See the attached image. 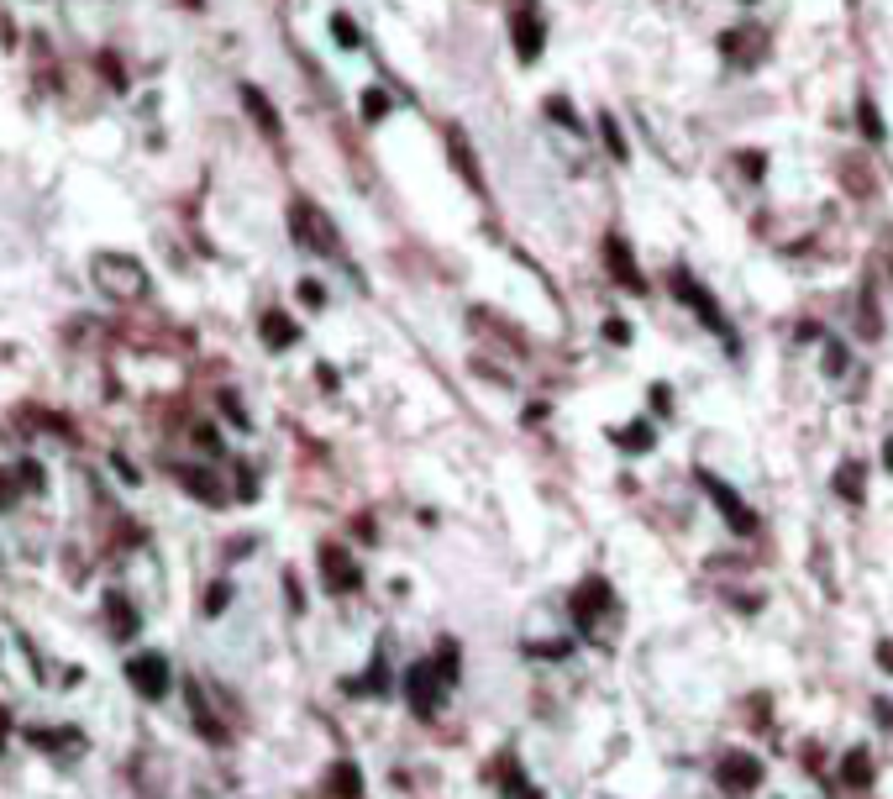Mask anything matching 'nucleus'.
Wrapping results in <instances>:
<instances>
[{
	"mask_svg": "<svg viewBox=\"0 0 893 799\" xmlns=\"http://www.w3.org/2000/svg\"><path fill=\"white\" fill-rule=\"evenodd\" d=\"M95 285H101V295L132 305V300L148 295V269H142L137 258H126V253H101V258H95Z\"/></svg>",
	"mask_w": 893,
	"mask_h": 799,
	"instance_id": "nucleus-1",
	"label": "nucleus"
},
{
	"mask_svg": "<svg viewBox=\"0 0 893 799\" xmlns=\"http://www.w3.org/2000/svg\"><path fill=\"white\" fill-rule=\"evenodd\" d=\"M289 227H294V242H300V247H310V253H321V258H336V253H342L332 216H326L316 200H294V206H289Z\"/></svg>",
	"mask_w": 893,
	"mask_h": 799,
	"instance_id": "nucleus-2",
	"label": "nucleus"
},
{
	"mask_svg": "<svg viewBox=\"0 0 893 799\" xmlns=\"http://www.w3.org/2000/svg\"><path fill=\"white\" fill-rule=\"evenodd\" d=\"M699 484H704V495L715 500V511L730 521V531H736V537H752V531H757V515H752V505H746V500L730 489L726 479H715L710 468H699Z\"/></svg>",
	"mask_w": 893,
	"mask_h": 799,
	"instance_id": "nucleus-3",
	"label": "nucleus"
},
{
	"mask_svg": "<svg viewBox=\"0 0 893 799\" xmlns=\"http://www.w3.org/2000/svg\"><path fill=\"white\" fill-rule=\"evenodd\" d=\"M672 295H678V300H683V305H688V311H694V316L710 327V332H720V337H726V311L715 305V295L699 285L688 269H672Z\"/></svg>",
	"mask_w": 893,
	"mask_h": 799,
	"instance_id": "nucleus-4",
	"label": "nucleus"
},
{
	"mask_svg": "<svg viewBox=\"0 0 893 799\" xmlns=\"http://www.w3.org/2000/svg\"><path fill=\"white\" fill-rule=\"evenodd\" d=\"M126 684L137 689L142 699H164L168 694V658H158V652L126 658Z\"/></svg>",
	"mask_w": 893,
	"mask_h": 799,
	"instance_id": "nucleus-5",
	"label": "nucleus"
},
{
	"mask_svg": "<svg viewBox=\"0 0 893 799\" xmlns=\"http://www.w3.org/2000/svg\"><path fill=\"white\" fill-rule=\"evenodd\" d=\"M442 674H437V663H415L410 674H405V694H410V710L415 715H437V705H442Z\"/></svg>",
	"mask_w": 893,
	"mask_h": 799,
	"instance_id": "nucleus-6",
	"label": "nucleus"
},
{
	"mask_svg": "<svg viewBox=\"0 0 893 799\" xmlns=\"http://www.w3.org/2000/svg\"><path fill=\"white\" fill-rule=\"evenodd\" d=\"M715 779H720L726 789H736V795H746V789H757V784H762V763H757L752 752H720Z\"/></svg>",
	"mask_w": 893,
	"mask_h": 799,
	"instance_id": "nucleus-7",
	"label": "nucleus"
},
{
	"mask_svg": "<svg viewBox=\"0 0 893 799\" xmlns=\"http://www.w3.org/2000/svg\"><path fill=\"white\" fill-rule=\"evenodd\" d=\"M610 610V584L605 578H583L578 589H573V621L583 631H594V621Z\"/></svg>",
	"mask_w": 893,
	"mask_h": 799,
	"instance_id": "nucleus-8",
	"label": "nucleus"
},
{
	"mask_svg": "<svg viewBox=\"0 0 893 799\" xmlns=\"http://www.w3.org/2000/svg\"><path fill=\"white\" fill-rule=\"evenodd\" d=\"M510 43H515V53L526 58V63H536L542 48H547V27H542V16H536V11H515V16H510Z\"/></svg>",
	"mask_w": 893,
	"mask_h": 799,
	"instance_id": "nucleus-9",
	"label": "nucleus"
},
{
	"mask_svg": "<svg viewBox=\"0 0 893 799\" xmlns=\"http://www.w3.org/2000/svg\"><path fill=\"white\" fill-rule=\"evenodd\" d=\"M321 569H326V589H332V594H352V589L363 584L358 563H352V558H347L336 542H326V547H321Z\"/></svg>",
	"mask_w": 893,
	"mask_h": 799,
	"instance_id": "nucleus-10",
	"label": "nucleus"
},
{
	"mask_svg": "<svg viewBox=\"0 0 893 799\" xmlns=\"http://www.w3.org/2000/svg\"><path fill=\"white\" fill-rule=\"evenodd\" d=\"M605 263H610V274H615V285L620 289H647V279H641V269H636V258H631V247L620 242V237H605Z\"/></svg>",
	"mask_w": 893,
	"mask_h": 799,
	"instance_id": "nucleus-11",
	"label": "nucleus"
},
{
	"mask_svg": "<svg viewBox=\"0 0 893 799\" xmlns=\"http://www.w3.org/2000/svg\"><path fill=\"white\" fill-rule=\"evenodd\" d=\"M242 106H247V116L263 126V137H269V142H279V137H284V132H279V116H274L269 95H263L258 85H242Z\"/></svg>",
	"mask_w": 893,
	"mask_h": 799,
	"instance_id": "nucleus-12",
	"label": "nucleus"
},
{
	"mask_svg": "<svg viewBox=\"0 0 893 799\" xmlns=\"http://www.w3.org/2000/svg\"><path fill=\"white\" fill-rule=\"evenodd\" d=\"M258 337L274 347V352H284V347H294V343H300V321H289L284 311H269V316L258 321Z\"/></svg>",
	"mask_w": 893,
	"mask_h": 799,
	"instance_id": "nucleus-13",
	"label": "nucleus"
},
{
	"mask_svg": "<svg viewBox=\"0 0 893 799\" xmlns=\"http://www.w3.org/2000/svg\"><path fill=\"white\" fill-rule=\"evenodd\" d=\"M841 784H846V789H873V757H867L862 747H851V752L841 757Z\"/></svg>",
	"mask_w": 893,
	"mask_h": 799,
	"instance_id": "nucleus-14",
	"label": "nucleus"
},
{
	"mask_svg": "<svg viewBox=\"0 0 893 799\" xmlns=\"http://www.w3.org/2000/svg\"><path fill=\"white\" fill-rule=\"evenodd\" d=\"M332 795H342V799L363 795V773H358L352 763H336V768H332Z\"/></svg>",
	"mask_w": 893,
	"mask_h": 799,
	"instance_id": "nucleus-15",
	"label": "nucleus"
},
{
	"mask_svg": "<svg viewBox=\"0 0 893 799\" xmlns=\"http://www.w3.org/2000/svg\"><path fill=\"white\" fill-rule=\"evenodd\" d=\"M836 495H841V500H851V505L862 500V463H857V457H851V463H841V473H836Z\"/></svg>",
	"mask_w": 893,
	"mask_h": 799,
	"instance_id": "nucleus-16",
	"label": "nucleus"
},
{
	"mask_svg": "<svg viewBox=\"0 0 893 799\" xmlns=\"http://www.w3.org/2000/svg\"><path fill=\"white\" fill-rule=\"evenodd\" d=\"M106 616H111V631H116V636H137V616H132V605H126L121 594H111V600H106Z\"/></svg>",
	"mask_w": 893,
	"mask_h": 799,
	"instance_id": "nucleus-17",
	"label": "nucleus"
},
{
	"mask_svg": "<svg viewBox=\"0 0 893 799\" xmlns=\"http://www.w3.org/2000/svg\"><path fill=\"white\" fill-rule=\"evenodd\" d=\"M857 121H862V137H867V142H883V137H889V126H883V116H878L873 101H862V106H857Z\"/></svg>",
	"mask_w": 893,
	"mask_h": 799,
	"instance_id": "nucleus-18",
	"label": "nucleus"
},
{
	"mask_svg": "<svg viewBox=\"0 0 893 799\" xmlns=\"http://www.w3.org/2000/svg\"><path fill=\"white\" fill-rule=\"evenodd\" d=\"M615 442H620L625 453H647V448H652V426H647V421H636V426L615 432Z\"/></svg>",
	"mask_w": 893,
	"mask_h": 799,
	"instance_id": "nucleus-19",
	"label": "nucleus"
},
{
	"mask_svg": "<svg viewBox=\"0 0 893 799\" xmlns=\"http://www.w3.org/2000/svg\"><path fill=\"white\" fill-rule=\"evenodd\" d=\"M431 663H437V674H442L446 684H457V674H463V663H457V642H442Z\"/></svg>",
	"mask_w": 893,
	"mask_h": 799,
	"instance_id": "nucleus-20",
	"label": "nucleus"
},
{
	"mask_svg": "<svg viewBox=\"0 0 893 799\" xmlns=\"http://www.w3.org/2000/svg\"><path fill=\"white\" fill-rule=\"evenodd\" d=\"M179 479L189 484V495H200V500H221V495H216V479H211V473H195V468H179Z\"/></svg>",
	"mask_w": 893,
	"mask_h": 799,
	"instance_id": "nucleus-21",
	"label": "nucleus"
},
{
	"mask_svg": "<svg viewBox=\"0 0 893 799\" xmlns=\"http://www.w3.org/2000/svg\"><path fill=\"white\" fill-rule=\"evenodd\" d=\"M390 111H394V101L384 90H363V121H384Z\"/></svg>",
	"mask_w": 893,
	"mask_h": 799,
	"instance_id": "nucleus-22",
	"label": "nucleus"
},
{
	"mask_svg": "<svg viewBox=\"0 0 893 799\" xmlns=\"http://www.w3.org/2000/svg\"><path fill=\"white\" fill-rule=\"evenodd\" d=\"M452 158H457V169L473 179V190L484 195V179H479V169H473V148H463V137H457V132H452Z\"/></svg>",
	"mask_w": 893,
	"mask_h": 799,
	"instance_id": "nucleus-23",
	"label": "nucleus"
},
{
	"mask_svg": "<svg viewBox=\"0 0 893 799\" xmlns=\"http://www.w3.org/2000/svg\"><path fill=\"white\" fill-rule=\"evenodd\" d=\"M599 132H605V142H610L615 158H631V148H625V137H620V126H615L610 116H599Z\"/></svg>",
	"mask_w": 893,
	"mask_h": 799,
	"instance_id": "nucleus-24",
	"label": "nucleus"
},
{
	"mask_svg": "<svg viewBox=\"0 0 893 799\" xmlns=\"http://www.w3.org/2000/svg\"><path fill=\"white\" fill-rule=\"evenodd\" d=\"M16 484H21V473L0 468V511H11V505H16Z\"/></svg>",
	"mask_w": 893,
	"mask_h": 799,
	"instance_id": "nucleus-25",
	"label": "nucleus"
},
{
	"mask_svg": "<svg viewBox=\"0 0 893 799\" xmlns=\"http://www.w3.org/2000/svg\"><path fill=\"white\" fill-rule=\"evenodd\" d=\"M332 37L342 43V48H358V27H352L347 16H332Z\"/></svg>",
	"mask_w": 893,
	"mask_h": 799,
	"instance_id": "nucleus-26",
	"label": "nucleus"
},
{
	"mask_svg": "<svg viewBox=\"0 0 893 799\" xmlns=\"http://www.w3.org/2000/svg\"><path fill=\"white\" fill-rule=\"evenodd\" d=\"M531 658H547V663H558V658H567V642H542V647H526Z\"/></svg>",
	"mask_w": 893,
	"mask_h": 799,
	"instance_id": "nucleus-27",
	"label": "nucleus"
},
{
	"mask_svg": "<svg viewBox=\"0 0 893 799\" xmlns=\"http://www.w3.org/2000/svg\"><path fill=\"white\" fill-rule=\"evenodd\" d=\"M226 600H231V584H216V589L205 594V610H211V616H221V610H226Z\"/></svg>",
	"mask_w": 893,
	"mask_h": 799,
	"instance_id": "nucleus-28",
	"label": "nucleus"
},
{
	"mask_svg": "<svg viewBox=\"0 0 893 799\" xmlns=\"http://www.w3.org/2000/svg\"><path fill=\"white\" fill-rule=\"evenodd\" d=\"M825 374H846V347L841 343L825 347Z\"/></svg>",
	"mask_w": 893,
	"mask_h": 799,
	"instance_id": "nucleus-29",
	"label": "nucleus"
},
{
	"mask_svg": "<svg viewBox=\"0 0 893 799\" xmlns=\"http://www.w3.org/2000/svg\"><path fill=\"white\" fill-rule=\"evenodd\" d=\"M16 473H21V489H43V468L37 463H21Z\"/></svg>",
	"mask_w": 893,
	"mask_h": 799,
	"instance_id": "nucleus-30",
	"label": "nucleus"
},
{
	"mask_svg": "<svg viewBox=\"0 0 893 799\" xmlns=\"http://www.w3.org/2000/svg\"><path fill=\"white\" fill-rule=\"evenodd\" d=\"M605 337H610L615 347H625V343H631V327H625L620 316H610V327H605Z\"/></svg>",
	"mask_w": 893,
	"mask_h": 799,
	"instance_id": "nucleus-31",
	"label": "nucleus"
},
{
	"mask_svg": "<svg viewBox=\"0 0 893 799\" xmlns=\"http://www.w3.org/2000/svg\"><path fill=\"white\" fill-rule=\"evenodd\" d=\"M101 74H106V79H111L116 90H121V85H126V74H121V63H116V58H111V53L101 58Z\"/></svg>",
	"mask_w": 893,
	"mask_h": 799,
	"instance_id": "nucleus-32",
	"label": "nucleus"
},
{
	"mask_svg": "<svg viewBox=\"0 0 893 799\" xmlns=\"http://www.w3.org/2000/svg\"><path fill=\"white\" fill-rule=\"evenodd\" d=\"M547 111L558 116L562 126H578V116H573V106H567V101H547Z\"/></svg>",
	"mask_w": 893,
	"mask_h": 799,
	"instance_id": "nucleus-33",
	"label": "nucleus"
},
{
	"mask_svg": "<svg viewBox=\"0 0 893 799\" xmlns=\"http://www.w3.org/2000/svg\"><path fill=\"white\" fill-rule=\"evenodd\" d=\"M504 795H510V799H542L531 784H520V779H510V784H504Z\"/></svg>",
	"mask_w": 893,
	"mask_h": 799,
	"instance_id": "nucleus-34",
	"label": "nucleus"
},
{
	"mask_svg": "<svg viewBox=\"0 0 893 799\" xmlns=\"http://www.w3.org/2000/svg\"><path fill=\"white\" fill-rule=\"evenodd\" d=\"M878 663H883V668L893 674V642H883V647H878Z\"/></svg>",
	"mask_w": 893,
	"mask_h": 799,
	"instance_id": "nucleus-35",
	"label": "nucleus"
},
{
	"mask_svg": "<svg viewBox=\"0 0 893 799\" xmlns=\"http://www.w3.org/2000/svg\"><path fill=\"white\" fill-rule=\"evenodd\" d=\"M878 721H883V726H893V705H889V699L878 705Z\"/></svg>",
	"mask_w": 893,
	"mask_h": 799,
	"instance_id": "nucleus-36",
	"label": "nucleus"
},
{
	"mask_svg": "<svg viewBox=\"0 0 893 799\" xmlns=\"http://www.w3.org/2000/svg\"><path fill=\"white\" fill-rule=\"evenodd\" d=\"M883 463H889V473H893V437L883 442Z\"/></svg>",
	"mask_w": 893,
	"mask_h": 799,
	"instance_id": "nucleus-37",
	"label": "nucleus"
}]
</instances>
